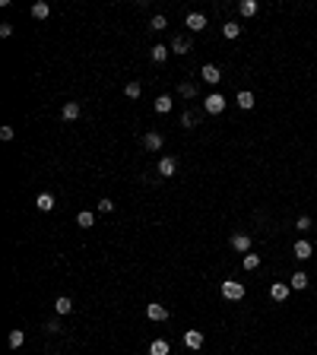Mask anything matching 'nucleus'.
<instances>
[{"label": "nucleus", "mask_w": 317, "mask_h": 355, "mask_svg": "<svg viewBox=\"0 0 317 355\" xmlns=\"http://www.w3.org/2000/svg\"><path fill=\"white\" fill-rule=\"evenodd\" d=\"M311 254H314L311 241H305V238H301V241H295V257H298V260H308Z\"/></svg>", "instance_id": "nucleus-12"}, {"label": "nucleus", "mask_w": 317, "mask_h": 355, "mask_svg": "<svg viewBox=\"0 0 317 355\" xmlns=\"http://www.w3.org/2000/svg\"><path fill=\"white\" fill-rule=\"evenodd\" d=\"M32 16H35V19H48L51 16V6L45 3V0H38V3H32Z\"/></svg>", "instance_id": "nucleus-20"}, {"label": "nucleus", "mask_w": 317, "mask_h": 355, "mask_svg": "<svg viewBox=\"0 0 317 355\" xmlns=\"http://www.w3.org/2000/svg\"><path fill=\"white\" fill-rule=\"evenodd\" d=\"M200 76H203V83H210V86H219L222 83V70L216 64H206L203 70H200Z\"/></svg>", "instance_id": "nucleus-3"}, {"label": "nucleus", "mask_w": 317, "mask_h": 355, "mask_svg": "<svg viewBox=\"0 0 317 355\" xmlns=\"http://www.w3.org/2000/svg\"><path fill=\"white\" fill-rule=\"evenodd\" d=\"M13 137H16V130H13L10 124H6V127H0V140H13Z\"/></svg>", "instance_id": "nucleus-33"}, {"label": "nucleus", "mask_w": 317, "mask_h": 355, "mask_svg": "<svg viewBox=\"0 0 317 355\" xmlns=\"http://www.w3.org/2000/svg\"><path fill=\"white\" fill-rule=\"evenodd\" d=\"M171 51H174V54H187V51H191V38H187V35L171 38Z\"/></svg>", "instance_id": "nucleus-13"}, {"label": "nucleus", "mask_w": 317, "mask_h": 355, "mask_svg": "<svg viewBox=\"0 0 317 355\" xmlns=\"http://www.w3.org/2000/svg\"><path fill=\"white\" fill-rule=\"evenodd\" d=\"M225 98L219 95V92H213V95H206V102H203V108L210 111V115H222V111H225Z\"/></svg>", "instance_id": "nucleus-2"}, {"label": "nucleus", "mask_w": 317, "mask_h": 355, "mask_svg": "<svg viewBox=\"0 0 317 355\" xmlns=\"http://www.w3.org/2000/svg\"><path fill=\"white\" fill-rule=\"evenodd\" d=\"M232 247L238 254H251V235H244V232H235L232 235Z\"/></svg>", "instance_id": "nucleus-6"}, {"label": "nucleus", "mask_w": 317, "mask_h": 355, "mask_svg": "<svg viewBox=\"0 0 317 355\" xmlns=\"http://www.w3.org/2000/svg\"><path fill=\"white\" fill-rule=\"evenodd\" d=\"M269 295H273V301H286V298H289V285H286V283H273Z\"/></svg>", "instance_id": "nucleus-19"}, {"label": "nucleus", "mask_w": 317, "mask_h": 355, "mask_svg": "<svg viewBox=\"0 0 317 355\" xmlns=\"http://www.w3.org/2000/svg\"><path fill=\"white\" fill-rule=\"evenodd\" d=\"M235 102H238V108H241V111H251V108H254V92L241 89V92H238V98H235Z\"/></svg>", "instance_id": "nucleus-14"}, {"label": "nucleus", "mask_w": 317, "mask_h": 355, "mask_svg": "<svg viewBox=\"0 0 317 355\" xmlns=\"http://www.w3.org/2000/svg\"><path fill=\"white\" fill-rule=\"evenodd\" d=\"M181 124H184V127H194V124H197V118H194V111H184V115H181Z\"/></svg>", "instance_id": "nucleus-31"}, {"label": "nucleus", "mask_w": 317, "mask_h": 355, "mask_svg": "<svg viewBox=\"0 0 317 355\" xmlns=\"http://www.w3.org/2000/svg\"><path fill=\"white\" fill-rule=\"evenodd\" d=\"M222 298H228V301H241V298H244V285L235 283V279H222Z\"/></svg>", "instance_id": "nucleus-1"}, {"label": "nucleus", "mask_w": 317, "mask_h": 355, "mask_svg": "<svg viewBox=\"0 0 317 355\" xmlns=\"http://www.w3.org/2000/svg\"><path fill=\"white\" fill-rule=\"evenodd\" d=\"M241 266H244V270H257L260 266V254H244V257H241Z\"/></svg>", "instance_id": "nucleus-23"}, {"label": "nucleus", "mask_w": 317, "mask_h": 355, "mask_svg": "<svg viewBox=\"0 0 317 355\" xmlns=\"http://www.w3.org/2000/svg\"><path fill=\"white\" fill-rule=\"evenodd\" d=\"M6 343H10V349H19V346L25 343V333H23V330H10V336H6Z\"/></svg>", "instance_id": "nucleus-22"}, {"label": "nucleus", "mask_w": 317, "mask_h": 355, "mask_svg": "<svg viewBox=\"0 0 317 355\" xmlns=\"http://www.w3.org/2000/svg\"><path fill=\"white\" fill-rule=\"evenodd\" d=\"M184 25L191 32H203L206 29V16H203V13H187V16H184Z\"/></svg>", "instance_id": "nucleus-5"}, {"label": "nucleus", "mask_w": 317, "mask_h": 355, "mask_svg": "<svg viewBox=\"0 0 317 355\" xmlns=\"http://www.w3.org/2000/svg\"><path fill=\"white\" fill-rule=\"evenodd\" d=\"M146 317L156 320V324H159V320H168V308L159 305V301H152V305H146Z\"/></svg>", "instance_id": "nucleus-7"}, {"label": "nucleus", "mask_w": 317, "mask_h": 355, "mask_svg": "<svg viewBox=\"0 0 317 355\" xmlns=\"http://www.w3.org/2000/svg\"><path fill=\"white\" fill-rule=\"evenodd\" d=\"M203 343H206V339H203V333H200V330H187L184 333V346H187V349H203Z\"/></svg>", "instance_id": "nucleus-9"}, {"label": "nucleus", "mask_w": 317, "mask_h": 355, "mask_svg": "<svg viewBox=\"0 0 317 355\" xmlns=\"http://www.w3.org/2000/svg\"><path fill=\"white\" fill-rule=\"evenodd\" d=\"M0 35L10 38V35H13V25H10V23H0Z\"/></svg>", "instance_id": "nucleus-34"}, {"label": "nucleus", "mask_w": 317, "mask_h": 355, "mask_svg": "<svg viewBox=\"0 0 317 355\" xmlns=\"http://www.w3.org/2000/svg\"><path fill=\"white\" fill-rule=\"evenodd\" d=\"M168 51H171L168 45H152V48H149V57L156 60V64H162V60H168Z\"/></svg>", "instance_id": "nucleus-17"}, {"label": "nucleus", "mask_w": 317, "mask_h": 355, "mask_svg": "<svg viewBox=\"0 0 317 355\" xmlns=\"http://www.w3.org/2000/svg\"><path fill=\"white\" fill-rule=\"evenodd\" d=\"M178 92H181L184 98H194V95H197V86H194V83H181V86H178Z\"/></svg>", "instance_id": "nucleus-28"}, {"label": "nucleus", "mask_w": 317, "mask_h": 355, "mask_svg": "<svg viewBox=\"0 0 317 355\" xmlns=\"http://www.w3.org/2000/svg\"><path fill=\"white\" fill-rule=\"evenodd\" d=\"M111 210H114V203H111L108 197H102V200H98V213H111Z\"/></svg>", "instance_id": "nucleus-32"}, {"label": "nucleus", "mask_w": 317, "mask_h": 355, "mask_svg": "<svg viewBox=\"0 0 317 355\" xmlns=\"http://www.w3.org/2000/svg\"><path fill=\"white\" fill-rule=\"evenodd\" d=\"M140 92H143V86H140V83H127L124 95H127V98H140Z\"/></svg>", "instance_id": "nucleus-29"}, {"label": "nucleus", "mask_w": 317, "mask_h": 355, "mask_svg": "<svg viewBox=\"0 0 317 355\" xmlns=\"http://www.w3.org/2000/svg\"><path fill=\"white\" fill-rule=\"evenodd\" d=\"M76 222H79V229H92V225H96V213L83 210V213L76 216Z\"/></svg>", "instance_id": "nucleus-21"}, {"label": "nucleus", "mask_w": 317, "mask_h": 355, "mask_svg": "<svg viewBox=\"0 0 317 355\" xmlns=\"http://www.w3.org/2000/svg\"><path fill=\"white\" fill-rule=\"evenodd\" d=\"M289 289H295V292H301V289H308V273H295L292 279H289Z\"/></svg>", "instance_id": "nucleus-15"}, {"label": "nucleus", "mask_w": 317, "mask_h": 355, "mask_svg": "<svg viewBox=\"0 0 317 355\" xmlns=\"http://www.w3.org/2000/svg\"><path fill=\"white\" fill-rule=\"evenodd\" d=\"M149 355H171V346L165 339H152L149 343Z\"/></svg>", "instance_id": "nucleus-16"}, {"label": "nucleus", "mask_w": 317, "mask_h": 355, "mask_svg": "<svg viewBox=\"0 0 317 355\" xmlns=\"http://www.w3.org/2000/svg\"><path fill=\"white\" fill-rule=\"evenodd\" d=\"M79 115H83V108H79V102H67L64 108H60V118H64L67 124H73V120H76Z\"/></svg>", "instance_id": "nucleus-8"}, {"label": "nucleus", "mask_w": 317, "mask_h": 355, "mask_svg": "<svg viewBox=\"0 0 317 355\" xmlns=\"http://www.w3.org/2000/svg\"><path fill=\"white\" fill-rule=\"evenodd\" d=\"M149 29L152 32H165L168 29V19L162 16V13H156V16H152V23H149Z\"/></svg>", "instance_id": "nucleus-25"}, {"label": "nucleus", "mask_w": 317, "mask_h": 355, "mask_svg": "<svg viewBox=\"0 0 317 355\" xmlns=\"http://www.w3.org/2000/svg\"><path fill=\"white\" fill-rule=\"evenodd\" d=\"M238 13H241V16H254V13H257V3H254V0H241Z\"/></svg>", "instance_id": "nucleus-26"}, {"label": "nucleus", "mask_w": 317, "mask_h": 355, "mask_svg": "<svg viewBox=\"0 0 317 355\" xmlns=\"http://www.w3.org/2000/svg\"><path fill=\"white\" fill-rule=\"evenodd\" d=\"M45 330H48V333H60V324H57V320H48V324H45Z\"/></svg>", "instance_id": "nucleus-35"}, {"label": "nucleus", "mask_w": 317, "mask_h": 355, "mask_svg": "<svg viewBox=\"0 0 317 355\" xmlns=\"http://www.w3.org/2000/svg\"><path fill=\"white\" fill-rule=\"evenodd\" d=\"M174 171H178V162H174L171 156H162V159H159V175H162V178H171Z\"/></svg>", "instance_id": "nucleus-10"}, {"label": "nucleus", "mask_w": 317, "mask_h": 355, "mask_svg": "<svg viewBox=\"0 0 317 355\" xmlns=\"http://www.w3.org/2000/svg\"><path fill=\"white\" fill-rule=\"evenodd\" d=\"M35 206L42 213H51L54 206H57V200H54V193H38V197H35Z\"/></svg>", "instance_id": "nucleus-11"}, {"label": "nucleus", "mask_w": 317, "mask_h": 355, "mask_svg": "<svg viewBox=\"0 0 317 355\" xmlns=\"http://www.w3.org/2000/svg\"><path fill=\"white\" fill-rule=\"evenodd\" d=\"M295 229H298V232H308V229H311V216H298Z\"/></svg>", "instance_id": "nucleus-30"}, {"label": "nucleus", "mask_w": 317, "mask_h": 355, "mask_svg": "<svg viewBox=\"0 0 317 355\" xmlns=\"http://www.w3.org/2000/svg\"><path fill=\"white\" fill-rule=\"evenodd\" d=\"M222 35H225V38H238L241 35V25L238 23H225V25H222Z\"/></svg>", "instance_id": "nucleus-27"}, {"label": "nucleus", "mask_w": 317, "mask_h": 355, "mask_svg": "<svg viewBox=\"0 0 317 355\" xmlns=\"http://www.w3.org/2000/svg\"><path fill=\"white\" fill-rule=\"evenodd\" d=\"M156 111L159 115H168V111H171V95H159L156 98Z\"/></svg>", "instance_id": "nucleus-24"}, {"label": "nucleus", "mask_w": 317, "mask_h": 355, "mask_svg": "<svg viewBox=\"0 0 317 355\" xmlns=\"http://www.w3.org/2000/svg\"><path fill=\"white\" fill-rule=\"evenodd\" d=\"M143 149H149V152H159L162 149V133L159 130H146L143 133Z\"/></svg>", "instance_id": "nucleus-4"}, {"label": "nucleus", "mask_w": 317, "mask_h": 355, "mask_svg": "<svg viewBox=\"0 0 317 355\" xmlns=\"http://www.w3.org/2000/svg\"><path fill=\"white\" fill-rule=\"evenodd\" d=\"M54 311H57L60 317H64V314H73V301L67 298V295H60L57 301H54Z\"/></svg>", "instance_id": "nucleus-18"}]
</instances>
